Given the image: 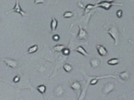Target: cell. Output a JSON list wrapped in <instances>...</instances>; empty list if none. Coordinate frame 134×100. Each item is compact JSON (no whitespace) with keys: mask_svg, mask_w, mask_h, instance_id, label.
Here are the masks:
<instances>
[{"mask_svg":"<svg viewBox=\"0 0 134 100\" xmlns=\"http://www.w3.org/2000/svg\"><path fill=\"white\" fill-rule=\"evenodd\" d=\"M89 63H90V65L92 68H96L100 66L101 64V60L98 58H94L90 60Z\"/></svg>","mask_w":134,"mask_h":100,"instance_id":"8fae6325","label":"cell"},{"mask_svg":"<svg viewBox=\"0 0 134 100\" xmlns=\"http://www.w3.org/2000/svg\"><path fill=\"white\" fill-rule=\"evenodd\" d=\"M120 59L115 58H112L108 60L107 64L110 66H115L118 64L119 63H120Z\"/></svg>","mask_w":134,"mask_h":100,"instance_id":"2e32d148","label":"cell"},{"mask_svg":"<svg viewBox=\"0 0 134 100\" xmlns=\"http://www.w3.org/2000/svg\"><path fill=\"white\" fill-rule=\"evenodd\" d=\"M107 33L114 41L115 46H118L120 41V32L117 27L114 25H111L107 30Z\"/></svg>","mask_w":134,"mask_h":100,"instance_id":"6da1fadb","label":"cell"},{"mask_svg":"<svg viewBox=\"0 0 134 100\" xmlns=\"http://www.w3.org/2000/svg\"><path fill=\"white\" fill-rule=\"evenodd\" d=\"M85 79L87 81V82L91 85H95L98 83V81L102 78H115V76L113 75H108V76H88L86 75H84Z\"/></svg>","mask_w":134,"mask_h":100,"instance_id":"7a4b0ae2","label":"cell"},{"mask_svg":"<svg viewBox=\"0 0 134 100\" xmlns=\"http://www.w3.org/2000/svg\"><path fill=\"white\" fill-rule=\"evenodd\" d=\"M126 100V99H125V98H121V99H120V100Z\"/></svg>","mask_w":134,"mask_h":100,"instance_id":"83f0119b","label":"cell"},{"mask_svg":"<svg viewBox=\"0 0 134 100\" xmlns=\"http://www.w3.org/2000/svg\"><path fill=\"white\" fill-rule=\"evenodd\" d=\"M64 92L65 91H64V89L62 85H58V86H57L54 91V93L55 96L58 98H60L63 96V95L64 94Z\"/></svg>","mask_w":134,"mask_h":100,"instance_id":"30bf717a","label":"cell"},{"mask_svg":"<svg viewBox=\"0 0 134 100\" xmlns=\"http://www.w3.org/2000/svg\"><path fill=\"white\" fill-rule=\"evenodd\" d=\"M64 70L67 73H70L72 70V66L69 63H66L62 66Z\"/></svg>","mask_w":134,"mask_h":100,"instance_id":"d6986e66","label":"cell"},{"mask_svg":"<svg viewBox=\"0 0 134 100\" xmlns=\"http://www.w3.org/2000/svg\"><path fill=\"white\" fill-rule=\"evenodd\" d=\"M115 88V84L112 82H108L106 84H105L104 87L103 88V89H102V93H103L104 95H109L110 93H111L112 91H113Z\"/></svg>","mask_w":134,"mask_h":100,"instance_id":"277c9868","label":"cell"},{"mask_svg":"<svg viewBox=\"0 0 134 100\" xmlns=\"http://www.w3.org/2000/svg\"><path fill=\"white\" fill-rule=\"evenodd\" d=\"M52 40L54 41H58L60 39V36H59V35H54L52 37Z\"/></svg>","mask_w":134,"mask_h":100,"instance_id":"cb8c5ba5","label":"cell"},{"mask_svg":"<svg viewBox=\"0 0 134 100\" xmlns=\"http://www.w3.org/2000/svg\"><path fill=\"white\" fill-rule=\"evenodd\" d=\"M71 88L76 92L78 96H79L81 93V85L78 81H74L71 84Z\"/></svg>","mask_w":134,"mask_h":100,"instance_id":"52a82bcc","label":"cell"},{"mask_svg":"<svg viewBox=\"0 0 134 100\" xmlns=\"http://www.w3.org/2000/svg\"><path fill=\"white\" fill-rule=\"evenodd\" d=\"M70 53H71V51H70V50H69V48H66L65 49H64L63 51H62V54L65 56L69 55Z\"/></svg>","mask_w":134,"mask_h":100,"instance_id":"7402d4cb","label":"cell"},{"mask_svg":"<svg viewBox=\"0 0 134 100\" xmlns=\"http://www.w3.org/2000/svg\"><path fill=\"white\" fill-rule=\"evenodd\" d=\"M76 51L78 53H80L81 54L83 55L84 56H88V55H89L88 52L86 51V50L81 46H78L76 48Z\"/></svg>","mask_w":134,"mask_h":100,"instance_id":"9a60e30c","label":"cell"},{"mask_svg":"<svg viewBox=\"0 0 134 100\" xmlns=\"http://www.w3.org/2000/svg\"><path fill=\"white\" fill-rule=\"evenodd\" d=\"M88 38V34L84 29L82 28V26H79V32H78L77 39L79 40H86Z\"/></svg>","mask_w":134,"mask_h":100,"instance_id":"5b68a950","label":"cell"},{"mask_svg":"<svg viewBox=\"0 0 134 100\" xmlns=\"http://www.w3.org/2000/svg\"><path fill=\"white\" fill-rule=\"evenodd\" d=\"M44 3V0H34V4H43Z\"/></svg>","mask_w":134,"mask_h":100,"instance_id":"484cf974","label":"cell"},{"mask_svg":"<svg viewBox=\"0 0 134 100\" xmlns=\"http://www.w3.org/2000/svg\"><path fill=\"white\" fill-rule=\"evenodd\" d=\"M20 76L17 75V76H15L14 77V78H13V81L14 83H18L19 81H20Z\"/></svg>","mask_w":134,"mask_h":100,"instance_id":"d4e9b609","label":"cell"},{"mask_svg":"<svg viewBox=\"0 0 134 100\" xmlns=\"http://www.w3.org/2000/svg\"><path fill=\"white\" fill-rule=\"evenodd\" d=\"M38 46L37 45H34L33 46H30L29 48L28 49V54H33V53H35V52L37 51V50H38Z\"/></svg>","mask_w":134,"mask_h":100,"instance_id":"e0dca14e","label":"cell"},{"mask_svg":"<svg viewBox=\"0 0 134 100\" xmlns=\"http://www.w3.org/2000/svg\"><path fill=\"white\" fill-rule=\"evenodd\" d=\"M66 48V46L64 45H57L53 47V49L56 52H62L64 49Z\"/></svg>","mask_w":134,"mask_h":100,"instance_id":"ac0fdd59","label":"cell"},{"mask_svg":"<svg viewBox=\"0 0 134 100\" xmlns=\"http://www.w3.org/2000/svg\"><path fill=\"white\" fill-rule=\"evenodd\" d=\"M2 60L4 62L6 65L8 67H9V68L14 69V68L18 67V62L16 60L10 58H3Z\"/></svg>","mask_w":134,"mask_h":100,"instance_id":"8992f818","label":"cell"},{"mask_svg":"<svg viewBox=\"0 0 134 100\" xmlns=\"http://www.w3.org/2000/svg\"><path fill=\"white\" fill-rule=\"evenodd\" d=\"M113 5H115V4H113V3H108V2L102 1L101 2H100V3H98L97 4H96V5H95V7H100L104 9L105 10H109Z\"/></svg>","mask_w":134,"mask_h":100,"instance_id":"9c48e42d","label":"cell"},{"mask_svg":"<svg viewBox=\"0 0 134 100\" xmlns=\"http://www.w3.org/2000/svg\"><path fill=\"white\" fill-rule=\"evenodd\" d=\"M96 50H97L98 53L101 56H106L108 54V51L106 50V48L104 46L101 45H97L96 46Z\"/></svg>","mask_w":134,"mask_h":100,"instance_id":"ba28073f","label":"cell"},{"mask_svg":"<svg viewBox=\"0 0 134 100\" xmlns=\"http://www.w3.org/2000/svg\"><path fill=\"white\" fill-rule=\"evenodd\" d=\"M95 6L94 5V4H88V5L86 6V8H85L84 12L85 13H87V12H89L91 9H93V8H95Z\"/></svg>","mask_w":134,"mask_h":100,"instance_id":"44dd1931","label":"cell"},{"mask_svg":"<svg viewBox=\"0 0 134 100\" xmlns=\"http://www.w3.org/2000/svg\"><path fill=\"white\" fill-rule=\"evenodd\" d=\"M103 1H106V2H108V3H113V2H114L115 0H103Z\"/></svg>","mask_w":134,"mask_h":100,"instance_id":"4316f807","label":"cell"},{"mask_svg":"<svg viewBox=\"0 0 134 100\" xmlns=\"http://www.w3.org/2000/svg\"><path fill=\"white\" fill-rule=\"evenodd\" d=\"M116 15L118 18H121L123 16V11L121 10H118L116 12Z\"/></svg>","mask_w":134,"mask_h":100,"instance_id":"603a6c76","label":"cell"},{"mask_svg":"<svg viewBox=\"0 0 134 100\" xmlns=\"http://www.w3.org/2000/svg\"><path fill=\"white\" fill-rule=\"evenodd\" d=\"M74 16L73 12H71V11H66L63 14V18H72Z\"/></svg>","mask_w":134,"mask_h":100,"instance_id":"ffe728a7","label":"cell"},{"mask_svg":"<svg viewBox=\"0 0 134 100\" xmlns=\"http://www.w3.org/2000/svg\"><path fill=\"white\" fill-rule=\"evenodd\" d=\"M46 89H47L46 86L44 85H40L37 87V90L44 96V98H45V100H48L47 98L46 97V95H45Z\"/></svg>","mask_w":134,"mask_h":100,"instance_id":"4fadbf2b","label":"cell"},{"mask_svg":"<svg viewBox=\"0 0 134 100\" xmlns=\"http://www.w3.org/2000/svg\"><path fill=\"white\" fill-rule=\"evenodd\" d=\"M58 25L57 20L55 19L54 17H52V20H51L50 28H51V32H54L56 30L57 27Z\"/></svg>","mask_w":134,"mask_h":100,"instance_id":"5bb4252c","label":"cell"},{"mask_svg":"<svg viewBox=\"0 0 134 100\" xmlns=\"http://www.w3.org/2000/svg\"><path fill=\"white\" fill-rule=\"evenodd\" d=\"M17 12V13H19L20 15H21L22 16H24L25 15L27 14L23 10L21 9V6L20 5V2H19V0H16V3L15 4L14 7L13 8V9L10 11H9L8 12H7L6 14H8L10 12Z\"/></svg>","mask_w":134,"mask_h":100,"instance_id":"3957f363","label":"cell"},{"mask_svg":"<svg viewBox=\"0 0 134 100\" xmlns=\"http://www.w3.org/2000/svg\"><path fill=\"white\" fill-rule=\"evenodd\" d=\"M119 77L120 79L123 81H128L130 78V72L129 71H124L118 73Z\"/></svg>","mask_w":134,"mask_h":100,"instance_id":"7c38bea8","label":"cell"}]
</instances>
